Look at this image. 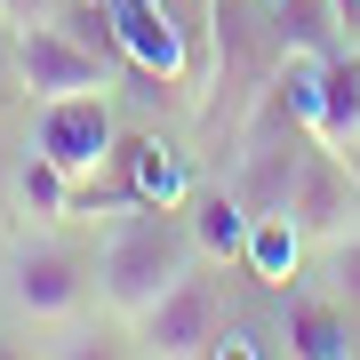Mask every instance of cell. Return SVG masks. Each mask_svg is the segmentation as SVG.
Wrapping results in <instances>:
<instances>
[{
  "label": "cell",
  "instance_id": "obj_14",
  "mask_svg": "<svg viewBox=\"0 0 360 360\" xmlns=\"http://www.w3.org/2000/svg\"><path fill=\"white\" fill-rule=\"evenodd\" d=\"M25 160V104H0V224H8V176Z\"/></svg>",
  "mask_w": 360,
  "mask_h": 360
},
{
  "label": "cell",
  "instance_id": "obj_12",
  "mask_svg": "<svg viewBox=\"0 0 360 360\" xmlns=\"http://www.w3.org/2000/svg\"><path fill=\"white\" fill-rule=\"evenodd\" d=\"M272 16H281V49L288 56H345V16H336V0H272Z\"/></svg>",
  "mask_w": 360,
  "mask_h": 360
},
{
  "label": "cell",
  "instance_id": "obj_2",
  "mask_svg": "<svg viewBox=\"0 0 360 360\" xmlns=\"http://www.w3.org/2000/svg\"><path fill=\"white\" fill-rule=\"evenodd\" d=\"M281 65H288V49H281L272 0H208V72H200V96H193V120H200L208 153L224 144V160H232L248 104L264 96V80Z\"/></svg>",
  "mask_w": 360,
  "mask_h": 360
},
{
  "label": "cell",
  "instance_id": "obj_15",
  "mask_svg": "<svg viewBox=\"0 0 360 360\" xmlns=\"http://www.w3.org/2000/svg\"><path fill=\"white\" fill-rule=\"evenodd\" d=\"M0 104H25V65H16V25L0 16Z\"/></svg>",
  "mask_w": 360,
  "mask_h": 360
},
{
  "label": "cell",
  "instance_id": "obj_5",
  "mask_svg": "<svg viewBox=\"0 0 360 360\" xmlns=\"http://www.w3.org/2000/svg\"><path fill=\"white\" fill-rule=\"evenodd\" d=\"M25 144L49 153L65 176H96L120 144V112H112V89H72V96H40L25 104Z\"/></svg>",
  "mask_w": 360,
  "mask_h": 360
},
{
  "label": "cell",
  "instance_id": "obj_9",
  "mask_svg": "<svg viewBox=\"0 0 360 360\" xmlns=\"http://www.w3.org/2000/svg\"><path fill=\"white\" fill-rule=\"evenodd\" d=\"M176 208H184V224H193V248H200V257L224 264V272H240V248H248V208H240V193H232L224 176H200Z\"/></svg>",
  "mask_w": 360,
  "mask_h": 360
},
{
  "label": "cell",
  "instance_id": "obj_4",
  "mask_svg": "<svg viewBox=\"0 0 360 360\" xmlns=\"http://www.w3.org/2000/svg\"><path fill=\"white\" fill-rule=\"evenodd\" d=\"M232 321V288H224V264H193L176 288L160 296L153 312L129 328L136 336V352H153V360H200V352H217V336Z\"/></svg>",
  "mask_w": 360,
  "mask_h": 360
},
{
  "label": "cell",
  "instance_id": "obj_10",
  "mask_svg": "<svg viewBox=\"0 0 360 360\" xmlns=\"http://www.w3.org/2000/svg\"><path fill=\"white\" fill-rule=\"evenodd\" d=\"M65 217H72V176L25 144V160L8 176V224H65Z\"/></svg>",
  "mask_w": 360,
  "mask_h": 360
},
{
  "label": "cell",
  "instance_id": "obj_1",
  "mask_svg": "<svg viewBox=\"0 0 360 360\" xmlns=\"http://www.w3.org/2000/svg\"><path fill=\"white\" fill-rule=\"evenodd\" d=\"M193 264H200V248H193L184 208H168V200L112 208V217L96 224V312L112 328H136Z\"/></svg>",
  "mask_w": 360,
  "mask_h": 360
},
{
  "label": "cell",
  "instance_id": "obj_8",
  "mask_svg": "<svg viewBox=\"0 0 360 360\" xmlns=\"http://www.w3.org/2000/svg\"><path fill=\"white\" fill-rule=\"evenodd\" d=\"M281 352L345 360V352H360V321L336 304L321 281H312V288H288V296H281Z\"/></svg>",
  "mask_w": 360,
  "mask_h": 360
},
{
  "label": "cell",
  "instance_id": "obj_6",
  "mask_svg": "<svg viewBox=\"0 0 360 360\" xmlns=\"http://www.w3.org/2000/svg\"><path fill=\"white\" fill-rule=\"evenodd\" d=\"M288 217H296V232H304V248H321V240H336V232H352V224H360V160L328 153V144H312L304 168H296Z\"/></svg>",
  "mask_w": 360,
  "mask_h": 360
},
{
  "label": "cell",
  "instance_id": "obj_11",
  "mask_svg": "<svg viewBox=\"0 0 360 360\" xmlns=\"http://www.w3.org/2000/svg\"><path fill=\"white\" fill-rule=\"evenodd\" d=\"M240 272H248V281H264V288H288L296 272H304V232H296L288 208H272V217H248Z\"/></svg>",
  "mask_w": 360,
  "mask_h": 360
},
{
  "label": "cell",
  "instance_id": "obj_16",
  "mask_svg": "<svg viewBox=\"0 0 360 360\" xmlns=\"http://www.w3.org/2000/svg\"><path fill=\"white\" fill-rule=\"evenodd\" d=\"M49 8H56V0H0V16H8V25H40Z\"/></svg>",
  "mask_w": 360,
  "mask_h": 360
},
{
  "label": "cell",
  "instance_id": "obj_13",
  "mask_svg": "<svg viewBox=\"0 0 360 360\" xmlns=\"http://www.w3.org/2000/svg\"><path fill=\"white\" fill-rule=\"evenodd\" d=\"M312 281H321L336 304L360 321V224H352V232H336V240H321V264H312Z\"/></svg>",
  "mask_w": 360,
  "mask_h": 360
},
{
  "label": "cell",
  "instance_id": "obj_7",
  "mask_svg": "<svg viewBox=\"0 0 360 360\" xmlns=\"http://www.w3.org/2000/svg\"><path fill=\"white\" fill-rule=\"evenodd\" d=\"M16 65H25V104L72 96V89H112V80H120L104 56H89L72 32H56L49 16H40V25H16Z\"/></svg>",
  "mask_w": 360,
  "mask_h": 360
},
{
  "label": "cell",
  "instance_id": "obj_3",
  "mask_svg": "<svg viewBox=\"0 0 360 360\" xmlns=\"http://www.w3.org/2000/svg\"><path fill=\"white\" fill-rule=\"evenodd\" d=\"M0 296L25 328H72L96 312V248L56 240V224H25V240L0 257Z\"/></svg>",
  "mask_w": 360,
  "mask_h": 360
}]
</instances>
